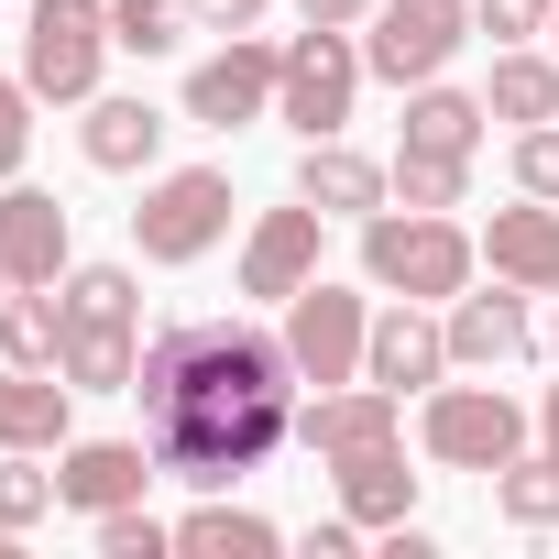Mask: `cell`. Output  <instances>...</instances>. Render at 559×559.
<instances>
[{
    "label": "cell",
    "mask_w": 559,
    "mask_h": 559,
    "mask_svg": "<svg viewBox=\"0 0 559 559\" xmlns=\"http://www.w3.org/2000/svg\"><path fill=\"white\" fill-rule=\"evenodd\" d=\"M274 78H286V45H252V34H219V56L187 78V121L198 132H241L274 110Z\"/></svg>",
    "instance_id": "10"
},
{
    "label": "cell",
    "mask_w": 559,
    "mask_h": 559,
    "mask_svg": "<svg viewBox=\"0 0 559 559\" xmlns=\"http://www.w3.org/2000/svg\"><path fill=\"white\" fill-rule=\"evenodd\" d=\"M67 352L56 373L78 395H132L143 373V286H132V263H67Z\"/></svg>",
    "instance_id": "2"
},
{
    "label": "cell",
    "mask_w": 559,
    "mask_h": 559,
    "mask_svg": "<svg viewBox=\"0 0 559 559\" xmlns=\"http://www.w3.org/2000/svg\"><path fill=\"white\" fill-rule=\"evenodd\" d=\"M330 493H341V515H362L373 537L417 515V472H406L395 439H384V450H341V461H330Z\"/></svg>",
    "instance_id": "18"
},
{
    "label": "cell",
    "mask_w": 559,
    "mask_h": 559,
    "mask_svg": "<svg viewBox=\"0 0 559 559\" xmlns=\"http://www.w3.org/2000/svg\"><path fill=\"white\" fill-rule=\"evenodd\" d=\"M439 330H450V362H461V373H504V362L537 352V330H526V286H504V274H493V297L461 286Z\"/></svg>",
    "instance_id": "11"
},
{
    "label": "cell",
    "mask_w": 559,
    "mask_h": 559,
    "mask_svg": "<svg viewBox=\"0 0 559 559\" xmlns=\"http://www.w3.org/2000/svg\"><path fill=\"white\" fill-rule=\"evenodd\" d=\"M0 274L12 286H67V209L45 187H0Z\"/></svg>",
    "instance_id": "14"
},
{
    "label": "cell",
    "mask_w": 559,
    "mask_h": 559,
    "mask_svg": "<svg viewBox=\"0 0 559 559\" xmlns=\"http://www.w3.org/2000/svg\"><path fill=\"white\" fill-rule=\"evenodd\" d=\"M308 274H319V209H308V198H297V209H263V219H252V241H241V297L286 308Z\"/></svg>",
    "instance_id": "13"
},
{
    "label": "cell",
    "mask_w": 559,
    "mask_h": 559,
    "mask_svg": "<svg viewBox=\"0 0 559 559\" xmlns=\"http://www.w3.org/2000/svg\"><path fill=\"white\" fill-rule=\"evenodd\" d=\"M56 504H67V493H56V472H34V450H0V526L23 537V526H45Z\"/></svg>",
    "instance_id": "28"
},
{
    "label": "cell",
    "mask_w": 559,
    "mask_h": 559,
    "mask_svg": "<svg viewBox=\"0 0 559 559\" xmlns=\"http://www.w3.org/2000/svg\"><path fill=\"white\" fill-rule=\"evenodd\" d=\"M362 45L341 34V23H308L297 45H286V78H274V121H286L297 143H330L341 121H352V99H362Z\"/></svg>",
    "instance_id": "5"
},
{
    "label": "cell",
    "mask_w": 559,
    "mask_h": 559,
    "mask_svg": "<svg viewBox=\"0 0 559 559\" xmlns=\"http://www.w3.org/2000/svg\"><path fill=\"white\" fill-rule=\"evenodd\" d=\"M165 461H154V439H67L56 450V493L78 504V515H110V504H143V483H154Z\"/></svg>",
    "instance_id": "12"
},
{
    "label": "cell",
    "mask_w": 559,
    "mask_h": 559,
    "mask_svg": "<svg viewBox=\"0 0 559 559\" xmlns=\"http://www.w3.org/2000/svg\"><path fill=\"white\" fill-rule=\"evenodd\" d=\"M56 352H67V308H56V286H12V297H0V362L56 373Z\"/></svg>",
    "instance_id": "24"
},
{
    "label": "cell",
    "mask_w": 559,
    "mask_h": 559,
    "mask_svg": "<svg viewBox=\"0 0 559 559\" xmlns=\"http://www.w3.org/2000/svg\"><path fill=\"white\" fill-rule=\"evenodd\" d=\"M67 373H34V362H0V450H67Z\"/></svg>",
    "instance_id": "20"
},
{
    "label": "cell",
    "mask_w": 559,
    "mask_h": 559,
    "mask_svg": "<svg viewBox=\"0 0 559 559\" xmlns=\"http://www.w3.org/2000/svg\"><path fill=\"white\" fill-rule=\"evenodd\" d=\"M230 209H241V198H230L219 165H176V176L143 187V209H132V252H143V263H198V252H219Z\"/></svg>",
    "instance_id": "6"
},
{
    "label": "cell",
    "mask_w": 559,
    "mask_h": 559,
    "mask_svg": "<svg viewBox=\"0 0 559 559\" xmlns=\"http://www.w3.org/2000/svg\"><path fill=\"white\" fill-rule=\"evenodd\" d=\"M362 341H373V308L352 286H330V274H308V286L286 297V352L308 384H352L362 373Z\"/></svg>",
    "instance_id": "9"
},
{
    "label": "cell",
    "mask_w": 559,
    "mask_h": 559,
    "mask_svg": "<svg viewBox=\"0 0 559 559\" xmlns=\"http://www.w3.org/2000/svg\"><path fill=\"white\" fill-rule=\"evenodd\" d=\"M297 12H308V23H341V34H352V23H373V0H297Z\"/></svg>",
    "instance_id": "35"
},
{
    "label": "cell",
    "mask_w": 559,
    "mask_h": 559,
    "mask_svg": "<svg viewBox=\"0 0 559 559\" xmlns=\"http://www.w3.org/2000/svg\"><path fill=\"white\" fill-rule=\"evenodd\" d=\"M483 121H493V110H483L472 88H439V78H428V88H406V143H417V154H472V143H483Z\"/></svg>",
    "instance_id": "23"
},
{
    "label": "cell",
    "mask_w": 559,
    "mask_h": 559,
    "mask_svg": "<svg viewBox=\"0 0 559 559\" xmlns=\"http://www.w3.org/2000/svg\"><path fill=\"white\" fill-rule=\"evenodd\" d=\"M472 263H483V241L450 219V209H373L362 219V274L384 297H417V308H450L461 286H472Z\"/></svg>",
    "instance_id": "3"
},
{
    "label": "cell",
    "mask_w": 559,
    "mask_h": 559,
    "mask_svg": "<svg viewBox=\"0 0 559 559\" xmlns=\"http://www.w3.org/2000/svg\"><path fill=\"white\" fill-rule=\"evenodd\" d=\"M23 154H34V78H0V187L23 176Z\"/></svg>",
    "instance_id": "31"
},
{
    "label": "cell",
    "mask_w": 559,
    "mask_h": 559,
    "mask_svg": "<svg viewBox=\"0 0 559 559\" xmlns=\"http://www.w3.org/2000/svg\"><path fill=\"white\" fill-rule=\"evenodd\" d=\"M187 23H198V34H252L263 0H187Z\"/></svg>",
    "instance_id": "33"
},
{
    "label": "cell",
    "mask_w": 559,
    "mask_h": 559,
    "mask_svg": "<svg viewBox=\"0 0 559 559\" xmlns=\"http://www.w3.org/2000/svg\"><path fill=\"white\" fill-rule=\"evenodd\" d=\"M472 34H493V45H537V34H548V0H472Z\"/></svg>",
    "instance_id": "32"
},
{
    "label": "cell",
    "mask_w": 559,
    "mask_h": 559,
    "mask_svg": "<svg viewBox=\"0 0 559 559\" xmlns=\"http://www.w3.org/2000/svg\"><path fill=\"white\" fill-rule=\"evenodd\" d=\"M483 263L504 274V286H526V297H559V198H515V209H493Z\"/></svg>",
    "instance_id": "15"
},
{
    "label": "cell",
    "mask_w": 559,
    "mask_h": 559,
    "mask_svg": "<svg viewBox=\"0 0 559 559\" xmlns=\"http://www.w3.org/2000/svg\"><path fill=\"white\" fill-rule=\"evenodd\" d=\"M417 439H428L439 472H483V483H493V472L526 450V406H515L504 384H439L428 417H417Z\"/></svg>",
    "instance_id": "7"
},
{
    "label": "cell",
    "mask_w": 559,
    "mask_h": 559,
    "mask_svg": "<svg viewBox=\"0 0 559 559\" xmlns=\"http://www.w3.org/2000/svg\"><path fill=\"white\" fill-rule=\"evenodd\" d=\"M493 515L504 526H559V450H515L493 472Z\"/></svg>",
    "instance_id": "25"
},
{
    "label": "cell",
    "mask_w": 559,
    "mask_h": 559,
    "mask_svg": "<svg viewBox=\"0 0 559 559\" xmlns=\"http://www.w3.org/2000/svg\"><path fill=\"white\" fill-rule=\"evenodd\" d=\"M515 198H559V121L515 132Z\"/></svg>",
    "instance_id": "30"
},
{
    "label": "cell",
    "mask_w": 559,
    "mask_h": 559,
    "mask_svg": "<svg viewBox=\"0 0 559 559\" xmlns=\"http://www.w3.org/2000/svg\"><path fill=\"white\" fill-rule=\"evenodd\" d=\"M461 45H472V0H373L362 67H373L384 88H428Z\"/></svg>",
    "instance_id": "8"
},
{
    "label": "cell",
    "mask_w": 559,
    "mask_h": 559,
    "mask_svg": "<svg viewBox=\"0 0 559 559\" xmlns=\"http://www.w3.org/2000/svg\"><path fill=\"white\" fill-rule=\"evenodd\" d=\"M362 548V515H330V526H308V559H352Z\"/></svg>",
    "instance_id": "34"
},
{
    "label": "cell",
    "mask_w": 559,
    "mask_h": 559,
    "mask_svg": "<svg viewBox=\"0 0 559 559\" xmlns=\"http://www.w3.org/2000/svg\"><path fill=\"white\" fill-rule=\"evenodd\" d=\"M362 373L395 384V395H406V384H439V373H450V330H439L417 297H395V308L373 319V341H362Z\"/></svg>",
    "instance_id": "17"
},
{
    "label": "cell",
    "mask_w": 559,
    "mask_h": 559,
    "mask_svg": "<svg viewBox=\"0 0 559 559\" xmlns=\"http://www.w3.org/2000/svg\"><path fill=\"white\" fill-rule=\"evenodd\" d=\"M472 198V154H417L395 143V209H461Z\"/></svg>",
    "instance_id": "26"
},
{
    "label": "cell",
    "mask_w": 559,
    "mask_h": 559,
    "mask_svg": "<svg viewBox=\"0 0 559 559\" xmlns=\"http://www.w3.org/2000/svg\"><path fill=\"white\" fill-rule=\"evenodd\" d=\"M548 56H559V0H548Z\"/></svg>",
    "instance_id": "37"
},
{
    "label": "cell",
    "mask_w": 559,
    "mask_h": 559,
    "mask_svg": "<svg viewBox=\"0 0 559 559\" xmlns=\"http://www.w3.org/2000/svg\"><path fill=\"white\" fill-rule=\"evenodd\" d=\"M176 548L187 559H274V548H286V526H274V515H241V504H198L187 526H176Z\"/></svg>",
    "instance_id": "22"
},
{
    "label": "cell",
    "mask_w": 559,
    "mask_h": 559,
    "mask_svg": "<svg viewBox=\"0 0 559 559\" xmlns=\"http://www.w3.org/2000/svg\"><path fill=\"white\" fill-rule=\"evenodd\" d=\"M297 352L286 330H252V319H176L143 341V439L187 493H230L241 472H263L274 450L297 439Z\"/></svg>",
    "instance_id": "1"
},
{
    "label": "cell",
    "mask_w": 559,
    "mask_h": 559,
    "mask_svg": "<svg viewBox=\"0 0 559 559\" xmlns=\"http://www.w3.org/2000/svg\"><path fill=\"white\" fill-rule=\"evenodd\" d=\"M483 110L493 121H559V56H537V45H504L493 56V88H483Z\"/></svg>",
    "instance_id": "21"
},
{
    "label": "cell",
    "mask_w": 559,
    "mask_h": 559,
    "mask_svg": "<svg viewBox=\"0 0 559 559\" xmlns=\"http://www.w3.org/2000/svg\"><path fill=\"white\" fill-rule=\"evenodd\" d=\"M0 297H12V274H0Z\"/></svg>",
    "instance_id": "38"
},
{
    "label": "cell",
    "mask_w": 559,
    "mask_h": 559,
    "mask_svg": "<svg viewBox=\"0 0 559 559\" xmlns=\"http://www.w3.org/2000/svg\"><path fill=\"white\" fill-rule=\"evenodd\" d=\"M297 198H308L319 219H373V209L395 198V165H373V154H352V143L330 132V143L297 154Z\"/></svg>",
    "instance_id": "16"
},
{
    "label": "cell",
    "mask_w": 559,
    "mask_h": 559,
    "mask_svg": "<svg viewBox=\"0 0 559 559\" xmlns=\"http://www.w3.org/2000/svg\"><path fill=\"white\" fill-rule=\"evenodd\" d=\"M548 341H559V319H548Z\"/></svg>",
    "instance_id": "39"
},
{
    "label": "cell",
    "mask_w": 559,
    "mask_h": 559,
    "mask_svg": "<svg viewBox=\"0 0 559 559\" xmlns=\"http://www.w3.org/2000/svg\"><path fill=\"white\" fill-rule=\"evenodd\" d=\"M198 23H187V0H110V45L121 56H176Z\"/></svg>",
    "instance_id": "27"
},
{
    "label": "cell",
    "mask_w": 559,
    "mask_h": 559,
    "mask_svg": "<svg viewBox=\"0 0 559 559\" xmlns=\"http://www.w3.org/2000/svg\"><path fill=\"white\" fill-rule=\"evenodd\" d=\"M88 537H99V559H165V548H176V526H154L143 504H110V515H88Z\"/></svg>",
    "instance_id": "29"
},
{
    "label": "cell",
    "mask_w": 559,
    "mask_h": 559,
    "mask_svg": "<svg viewBox=\"0 0 559 559\" xmlns=\"http://www.w3.org/2000/svg\"><path fill=\"white\" fill-rule=\"evenodd\" d=\"M537 439H548V450H559V384H548V406H537Z\"/></svg>",
    "instance_id": "36"
},
{
    "label": "cell",
    "mask_w": 559,
    "mask_h": 559,
    "mask_svg": "<svg viewBox=\"0 0 559 559\" xmlns=\"http://www.w3.org/2000/svg\"><path fill=\"white\" fill-rule=\"evenodd\" d=\"M165 132H176V121H165L154 99H88V121H78V154H88L99 176H143V165L165 154Z\"/></svg>",
    "instance_id": "19"
},
{
    "label": "cell",
    "mask_w": 559,
    "mask_h": 559,
    "mask_svg": "<svg viewBox=\"0 0 559 559\" xmlns=\"http://www.w3.org/2000/svg\"><path fill=\"white\" fill-rule=\"evenodd\" d=\"M121 45H110V0H34L23 12V78H34V99H99V67H110Z\"/></svg>",
    "instance_id": "4"
}]
</instances>
